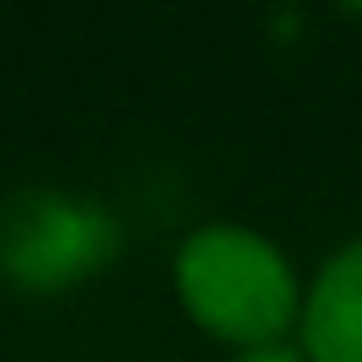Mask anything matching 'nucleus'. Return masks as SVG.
<instances>
[{"label":"nucleus","mask_w":362,"mask_h":362,"mask_svg":"<svg viewBox=\"0 0 362 362\" xmlns=\"http://www.w3.org/2000/svg\"><path fill=\"white\" fill-rule=\"evenodd\" d=\"M123 256L112 208L59 187H27L0 208V277L22 293H69Z\"/></svg>","instance_id":"2"},{"label":"nucleus","mask_w":362,"mask_h":362,"mask_svg":"<svg viewBox=\"0 0 362 362\" xmlns=\"http://www.w3.org/2000/svg\"><path fill=\"white\" fill-rule=\"evenodd\" d=\"M293 341L309 362H362V235L336 245L304 283Z\"/></svg>","instance_id":"3"},{"label":"nucleus","mask_w":362,"mask_h":362,"mask_svg":"<svg viewBox=\"0 0 362 362\" xmlns=\"http://www.w3.org/2000/svg\"><path fill=\"white\" fill-rule=\"evenodd\" d=\"M224 362H309L298 341H267V346H240Z\"/></svg>","instance_id":"4"},{"label":"nucleus","mask_w":362,"mask_h":362,"mask_svg":"<svg viewBox=\"0 0 362 362\" xmlns=\"http://www.w3.org/2000/svg\"><path fill=\"white\" fill-rule=\"evenodd\" d=\"M170 293L187 325L224 351L298 336L304 277L277 240L240 218H208L181 235L170 256Z\"/></svg>","instance_id":"1"}]
</instances>
